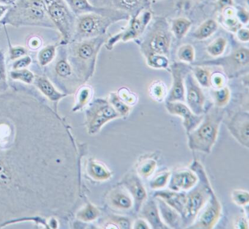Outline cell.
<instances>
[{
    "mask_svg": "<svg viewBox=\"0 0 249 229\" xmlns=\"http://www.w3.org/2000/svg\"><path fill=\"white\" fill-rule=\"evenodd\" d=\"M107 34L67 45L68 58L83 85L91 79L95 71L97 55L107 39Z\"/></svg>",
    "mask_w": 249,
    "mask_h": 229,
    "instance_id": "1",
    "label": "cell"
},
{
    "mask_svg": "<svg viewBox=\"0 0 249 229\" xmlns=\"http://www.w3.org/2000/svg\"><path fill=\"white\" fill-rule=\"evenodd\" d=\"M45 1L15 2L1 20L2 25L35 26L55 28L47 13Z\"/></svg>",
    "mask_w": 249,
    "mask_h": 229,
    "instance_id": "2",
    "label": "cell"
},
{
    "mask_svg": "<svg viewBox=\"0 0 249 229\" xmlns=\"http://www.w3.org/2000/svg\"><path fill=\"white\" fill-rule=\"evenodd\" d=\"M224 112L220 107L211 109L202 122L188 134V146L192 150L210 154L217 140Z\"/></svg>",
    "mask_w": 249,
    "mask_h": 229,
    "instance_id": "3",
    "label": "cell"
},
{
    "mask_svg": "<svg viewBox=\"0 0 249 229\" xmlns=\"http://www.w3.org/2000/svg\"><path fill=\"white\" fill-rule=\"evenodd\" d=\"M190 169L196 174L198 177V182L186 194V210L182 217L183 225L185 226L193 224L197 214L207 203L211 194L213 192L201 163L196 160H194Z\"/></svg>",
    "mask_w": 249,
    "mask_h": 229,
    "instance_id": "4",
    "label": "cell"
},
{
    "mask_svg": "<svg viewBox=\"0 0 249 229\" xmlns=\"http://www.w3.org/2000/svg\"><path fill=\"white\" fill-rule=\"evenodd\" d=\"M170 26L164 18H156L140 43L145 58L153 55L169 58L172 42Z\"/></svg>",
    "mask_w": 249,
    "mask_h": 229,
    "instance_id": "5",
    "label": "cell"
},
{
    "mask_svg": "<svg viewBox=\"0 0 249 229\" xmlns=\"http://www.w3.org/2000/svg\"><path fill=\"white\" fill-rule=\"evenodd\" d=\"M120 20L109 16L87 13L77 16L75 30L71 42H80L107 34L112 24Z\"/></svg>",
    "mask_w": 249,
    "mask_h": 229,
    "instance_id": "6",
    "label": "cell"
},
{
    "mask_svg": "<svg viewBox=\"0 0 249 229\" xmlns=\"http://www.w3.org/2000/svg\"><path fill=\"white\" fill-rule=\"evenodd\" d=\"M47 13L54 26L61 35L59 45H67L74 33L77 16L65 1H45Z\"/></svg>",
    "mask_w": 249,
    "mask_h": 229,
    "instance_id": "7",
    "label": "cell"
},
{
    "mask_svg": "<svg viewBox=\"0 0 249 229\" xmlns=\"http://www.w3.org/2000/svg\"><path fill=\"white\" fill-rule=\"evenodd\" d=\"M60 46L53 62V80L67 95L75 91L83 84L68 58L67 45Z\"/></svg>",
    "mask_w": 249,
    "mask_h": 229,
    "instance_id": "8",
    "label": "cell"
},
{
    "mask_svg": "<svg viewBox=\"0 0 249 229\" xmlns=\"http://www.w3.org/2000/svg\"><path fill=\"white\" fill-rule=\"evenodd\" d=\"M121 116L109 103L104 99H96L86 110V123L89 133L96 134L106 123Z\"/></svg>",
    "mask_w": 249,
    "mask_h": 229,
    "instance_id": "9",
    "label": "cell"
},
{
    "mask_svg": "<svg viewBox=\"0 0 249 229\" xmlns=\"http://www.w3.org/2000/svg\"><path fill=\"white\" fill-rule=\"evenodd\" d=\"M151 18L152 14L148 10L143 11L137 17L131 18L128 26L124 30L107 39L105 44L107 50H112L120 41L125 42L139 39L144 34Z\"/></svg>",
    "mask_w": 249,
    "mask_h": 229,
    "instance_id": "10",
    "label": "cell"
},
{
    "mask_svg": "<svg viewBox=\"0 0 249 229\" xmlns=\"http://www.w3.org/2000/svg\"><path fill=\"white\" fill-rule=\"evenodd\" d=\"M249 51L247 48H240L226 57L216 60L201 62L194 64L195 66H205L210 65L223 67L224 71L229 77H234L245 71L249 67Z\"/></svg>",
    "mask_w": 249,
    "mask_h": 229,
    "instance_id": "11",
    "label": "cell"
},
{
    "mask_svg": "<svg viewBox=\"0 0 249 229\" xmlns=\"http://www.w3.org/2000/svg\"><path fill=\"white\" fill-rule=\"evenodd\" d=\"M222 207L214 192L211 194L207 203L197 214L192 229H210L215 227L220 219Z\"/></svg>",
    "mask_w": 249,
    "mask_h": 229,
    "instance_id": "12",
    "label": "cell"
},
{
    "mask_svg": "<svg viewBox=\"0 0 249 229\" xmlns=\"http://www.w3.org/2000/svg\"><path fill=\"white\" fill-rule=\"evenodd\" d=\"M191 68L183 63H174L170 66L173 83L166 98L167 102H185V77Z\"/></svg>",
    "mask_w": 249,
    "mask_h": 229,
    "instance_id": "13",
    "label": "cell"
},
{
    "mask_svg": "<svg viewBox=\"0 0 249 229\" xmlns=\"http://www.w3.org/2000/svg\"><path fill=\"white\" fill-rule=\"evenodd\" d=\"M70 9L75 16H79L87 13H94L101 15L118 18L121 20H129L130 16L125 12L112 7L96 6L88 1H66Z\"/></svg>",
    "mask_w": 249,
    "mask_h": 229,
    "instance_id": "14",
    "label": "cell"
},
{
    "mask_svg": "<svg viewBox=\"0 0 249 229\" xmlns=\"http://www.w3.org/2000/svg\"><path fill=\"white\" fill-rule=\"evenodd\" d=\"M185 102L194 114L202 115L204 112L205 97L200 85L191 71L185 77Z\"/></svg>",
    "mask_w": 249,
    "mask_h": 229,
    "instance_id": "15",
    "label": "cell"
},
{
    "mask_svg": "<svg viewBox=\"0 0 249 229\" xmlns=\"http://www.w3.org/2000/svg\"><path fill=\"white\" fill-rule=\"evenodd\" d=\"M165 107L169 114L177 115L183 119V125L186 133L189 134L194 130L202 122L204 115L194 114L185 103L180 102H167Z\"/></svg>",
    "mask_w": 249,
    "mask_h": 229,
    "instance_id": "16",
    "label": "cell"
},
{
    "mask_svg": "<svg viewBox=\"0 0 249 229\" xmlns=\"http://www.w3.org/2000/svg\"><path fill=\"white\" fill-rule=\"evenodd\" d=\"M228 129L234 138L246 148L249 147V117L248 112L236 113L228 123Z\"/></svg>",
    "mask_w": 249,
    "mask_h": 229,
    "instance_id": "17",
    "label": "cell"
},
{
    "mask_svg": "<svg viewBox=\"0 0 249 229\" xmlns=\"http://www.w3.org/2000/svg\"><path fill=\"white\" fill-rule=\"evenodd\" d=\"M198 182V177L191 169H180L173 172L168 183L169 190L185 192L194 187Z\"/></svg>",
    "mask_w": 249,
    "mask_h": 229,
    "instance_id": "18",
    "label": "cell"
},
{
    "mask_svg": "<svg viewBox=\"0 0 249 229\" xmlns=\"http://www.w3.org/2000/svg\"><path fill=\"white\" fill-rule=\"evenodd\" d=\"M154 196L163 199L183 217L186 210V193L170 190H159L154 194Z\"/></svg>",
    "mask_w": 249,
    "mask_h": 229,
    "instance_id": "19",
    "label": "cell"
},
{
    "mask_svg": "<svg viewBox=\"0 0 249 229\" xmlns=\"http://www.w3.org/2000/svg\"><path fill=\"white\" fill-rule=\"evenodd\" d=\"M160 215L165 225L169 228L179 229L182 227L183 220L177 210L172 208L160 198L156 197Z\"/></svg>",
    "mask_w": 249,
    "mask_h": 229,
    "instance_id": "20",
    "label": "cell"
},
{
    "mask_svg": "<svg viewBox=\"0 0 249 229\" xmlns=\"http://www.w3.org/2000/svg\"><path fill=\"white\" fill-rule=\"evenodd\" d=\"M103 3L109 7L123 11L128 13L131 18L137 17L143 11L148 10L150 7V1H103Z\"/></svg>",
    "mask_w": 249,
    "mask_h": 229,
    "instance_id": "21",
    "label": "cell"
},
{
    "mask_svg": "<svg viewBox=\"0 0 249 229\" xmlns=\"http://www.w3.org/2000/svg\"><path fill=\"white\" fill-rule=\"evenodd\" d=\"M141 214L147 221L151 228L168 229L166 225L162 221L160 215L158 203L153 199H146L142 207Z\"/></svg>",
    "mask_w": 249,
    "mask_h": 229,
    "instance_id": "22",
    "label": "cell"
},
{
    "mask_svg": "<svg viewBox=\"0 0 249 229\" xmlns=\"http://www.w3.org/2000/svg\"><path fill=\"white\" fill-rule=\"evenodd\" d=\"M127 185L134 199L135 209L140 211L147 198V193L139 177L132 176L127 180Z\"/></svg>",
    "mask_w": 249,
    "mask_h": 229,
    "instance_id": "23",
    "label": "cell"
},
{
    "mask_svg": "<svg viewBox=\"0 0 249 229\" xmlns=\"http://www.w3.org/2000/svg\"><path fill=\"white\" fill-rule=\"evenodd\" d=\"M34 84L45 96L48 97L51 101L57 102L67 96L56 90L53 83L45 76L35 77Z\"/></svg>",
    "mask_w": 249,
    "mask_h": 229,
    "instance_id": "24",
    "label": "cell"
},
{
    "mask_svg": "<svg viewBox=\"0 0 249 229\" xmlns=\"http://www.w3.org/2000/svg\"><path fill=\"white\" fill-rule=\"evenodd\" d=\"M192 21L185 18H178L172 20L170 31L176 38L181 40L188 34L192 26Z\"/></svg>",
    "mask_w": 249,
    "mask_h": 229,
    "instance_id": "25",
    "label": "cell"
},
{
    "mask_svg": "<svg viewBox=\"0 0 249 229\" xmlns=\"http://www.w3.org/2000/svg\"><path fill=\"white\" fill-rule=\"evenodd\" d=\"M218 27V23L215 20H207L196 29L193 33V36L198 40L206 39L217 31Z\"/></svg>",
    "mask_w": 249,
    "mask_h": 229,
    "instance_id": "26",
    "label": "cell"
},
{
    "mask_svg": "<svg viewBox=\"0 0 249 229\" xmlns=\"http://www.w3.org/2000/svg\"><path fill=\"white\" fill-rule=\"evenodd\" d=\"M112 202L113 205L118 208L127 210L133 206V200L129 194L126 191L121 190L116 191L112 196Z\"/></svg>",
    "mask_w": 249,
    "mask_h": 229,
    "instance_id": "27",
    "label": "cell"
},
{
    "mask_svg": "<svg viewBox=\"0 0 249 229\" xmlns=\"http://www.w3.org/2000/svg\"><path fill=\"white\" fill-rule=\"evenodd\" d=\"M191 70L192 74L200 86L206 88L211 87V74L208 69L202 66H196Z\"/></svg>",
    "mask_w": 249,
    "mask_h": 229,
    "instance_id": "28",
    "label": "cell"
},
{
    "mask_svg": "<svg viewBox=\"0 0 249 229\" xmlns=\"http://www.w3.org/2000/svg\"><path fill=\"white\" fill-rule=\"evenodd\" d=\"M77 91L76 104L73 109L74 111L83 108L90 99L92 93H93V90L90 86L85 85L80 86Z\"/></svg>",
    "mask_w": 249,
    "mask_h": 229,
    "instance_id": "29",
    "label": "cell"
},
{
    "mask_svg": "<svg viewBox=\"0 0 249 229\" xmlns=\"http://www.w3.org/2000/svg\"><path fill=\"white\" fill-rule=\"evenodd\" d=\"M57 45H50L43 48L38 53L39 63L42 67H45L53 63L56 55Z\"/></svg>",
    "mask_w": 249,
    "mask_h": 229,
    "instance_id": "30",
    "label": "cell"
},
{
    "mask_svg": "<svg viewBox=\"0 0 249 229\" xmlns=\"http://www.w3.org/2000/svg\"><path fill=\"white\" fill-rule=\"evenodd\" d=\"M109 103L114 107L121 117H125L130 111V107L122 100L117 93L112 92L110 94Z\"/></svg>",
    "mask_w": 249,
    "mask_h": 229,
    "instance_id": "31",
    "label": "cell"
},
{
    "mask_svg": "<svg viewBox=\"0 0 249 229\" xmlns=\"http://www.w3.org/2000/svg\"><path fill=\"white\" fill-rule=\"evenodd\" d=\"M177 56L183 63H193L196 56L193 46L188 44L180 46L178 50Z\"/></svg>",
    "mask_w": 249,
    "mask_h": 229,
    "instance_id": "32",
    "label": "cell"
},
{
    "mask_svg": "<svg viewBox=\"0 0 249 229\" xmlns=\"http://www.w3.org/2000/svg\"><path fill=\"white\" fill-rule=\"evenodd\" d=\"M226 46V39L224 37H220L208 46L207 51L211 56L218 57L223 54L225 51Z\"/></svg>",
    "mask_w": 249,
    "mask_h": 229,
    "instance_id": "33",
    "label": "cell"
},
{
    "mask_svg": "<svg viewBox=\"0 0 249 229\" xmlns=\"http://www.w3.org/2000/svg\"><path fill=\"white\" fill-rule=\"evenodd\" d=\"M149 93L151 98L156 101H163L164 97L166 98V87L161 81H156L151 84L149 88Z\"/></svg>",
    "mask_w": 249,
    "mask_h": 229,
    "instance_id": "34",
    "label": "cell"
},
{
    "mask_svg": "<svg viewBox=\"0 0 249 229\" xmlns=\"http://www.w3.org/2000/svg\"><path fill=\"white\" fill-rule=\"evenodd\" d=\"M213 101L216 107L225 106L230 99V91L228 88L223 87L215 90L213 93Z\"/></svg>",
    "mask_w": 249,
    "mask_h": 229,
    "instance_id": "35",
    "label": "cell"
},
{
    "mask_svg": "<svg viewBox=\"0 0 249 229\" xmlns=\"http://www.w3.org/2000/svg\"><path fill=\"white\" fill-rule=\"evenodd\" d=\"M147 65L154 69H167L169 67V58L163 55H153L145 58Z\"/></svg>",
    "mask_w": 249,
    "mask_h": 229,
    "instance_id": "36",
    "label": "cell"
},
{
    "mask_svg": "<svg viewBox=\"0 0 249 229\" xmlns=\"http://www.w3.org/2000/svg\"><path fill=\"white\" fill-rule=\"evenodd\" d=\"M10 77L14 80H20L26 84L34 82L35 76L33 72L28 69L13 70L10 72Z\"/></svg>",
    "mask_w": 249,
    "mask_h": 229,
    "instance_id": "37",
    "label": "cell"
},
{
    "mask_svg": "<svg viewBox=\"0 0 249 229\" xmlns=\"http://www.w3.org/2000/svg\"><path fill=\"white\" fill-rule=\"evenodd\" d=\"M157 163L154 159H148L141 162L138 166L137 171L140 176L147 178L153 174L156 168Z\"/></svg>",
    "mask_w": 249,
    "mask_h": 229,
    "instance_id": "38",
    "label": "cell"
},
{
    "mask_svg": "<svg viewBox=\"0 0 249 229\" xmlns=\"http://www.w3.org/2000/svg\"><path fill=\"white\" fill-rule=\"evenodd\" d=\"M170 175L171 174L169 172H164L153 177L150 182V187L151 189L155 190L163 189L169 183Z\"/></svg>",
    "mask_w": 249,
    "mask_h": 229,
    "instance_id": "39",
    "label": "cell"
},
{
    "mask_svg": "<svg viewBox=\"0 0 249 229\" xmlns=\"http://www.w3.org/2000/svg\"><path fill=\"white\" fill-rule=\"evenodd\" d=\"M232 201L239 206H248L249 202L248 191L243 190H235L231 194Z\"/></svg>",
    "mask_w": 249,
    "mask_h": 229,
    "instance_id": "40",
    "label": "cell"
},
{
    "mask_svg": "<svg viewBox=\"0 0 249 229\" xmlns=\"http://www.w3.org/2000/svg\"><path fill=\"white\" fill-rule=\"evenodd\" d=\"M225 16V19L224 20V24L227 26L229 30L236 32L240 29V23L239 20L233 16L234 12L231 9H227Z\"/></svg>",
    "mask_w": 249,
    "mask_h": 229,
    "instance_id": "41",
    "label": "cell"
},
{
    "mask_svg": "<svg viewBox=\"0 0 249 229\" xmlns=\"http://www.w3.org/2000/svg\"><path fill=\"white\" fill-rule=\"evenodd\" d=\"M9 40V55L10 59L11 60H15L16 59L19 58L21 56H26L28 54V51L25 48L22 47H12V45L10 44V42Z\"/></svg>",
    "mask_w": 249,
    "mask_h": 229,
    "instance_id": "42",
    "label": "cell"
},
{
    "mask_svg": "<svg viewBox=\"0 0 249 229\" xmlns=\"http://www.w3.org/2000/svg\"><path fill=\"white\" fill-rule=\"evenodd\" d=\"M32 61L31 56L29 55L24 56L13 63L12 69L15 70L26 69V67L31 65Z\"/></svg>",
    "mask_w": 249,
    "mask_h": 229,
    "instance_id": "43",
    "label": "cell"
},
{
    "mask_svg": "<svg viewBox=\"0 0 249 229\" xmlns=\"http://www.w3.org/2000/svg\"><path fill=\"white\" fill-rule=\"evenodd\" d=\"M92 174L94 176L99 179H107L109 176V173L102 168V166L96 164H92L91 167Z\"/></svg>",
    "mask_w": 249,
    "mask_h": 229,
    "instance_id": "44",
    "label": "cell"
},
{
    "mask_svg": "<svg viewBox=\"0 0 249 229\" xmlns=\"http://www.w3.org/2000/svg\"><path fill=\"white\" fill-rule=\"evenodd\" d=\"M224 83V78L220 74H214L211 75V86L219 89L223 88Z\"/></svg>",
    "mask_w": 249,
    "mask_h": 229,
    "instance_id": "45",
    "label": "cell"
},
{
    "mask_svg": "<svg viewBox=\"0 0 249 229\" xmlns=\"http://www.w3.org/2000/svg\"><path fill=\"white\" fill-rule=\"evenodd\" d=\"M97 217V210L93 207L89 206L83 212L82 218L86 220H91Z\"/></svg>",
    "mask_w": 249,
    "mask_h": 229,
    "instance_id": "46",
    "label": "cell"
},
{
    "mask_svg": "<svg viewBox=\"0 0 249 229\" xmlns=\"http://www.w3.org/2000/svg\"><path fill=\"white\" fill-rule=\"evenodd\" d=\"M7 86L6 72H5V66L4 63V56L3 53L1 51V86Z\"/></svg>",
    "mask_w": 249,
    "mask_h": 229,
    "instance_id": "47",
    "label": "cell"
},
{
    "mask_svg": "<svg viewBox=\"0 0 249 229\" xmlns=\"http://www.w3.org/2000/svg\"><path fill=\"white\" fill-rule=\"evenodd\" d=\"M235 228L236 229L249 228L247 218H246L245 215H242V216L238 217L236 222L235 223Z\"/></svg>",
    "mask_w": 249,
    "mask_h": 229,
    "instance_id": "48",
    "label": "cell"
},
{
    "mask_svg": "<svg viewBox=\"0 0 249 229\" xmlns=\"http://www.w3.org/2000/svg\"><path fill=\"white\" fill-rule=\"evenodd\" d=\"M237 37L241 41L248 42L249 40V31L247 29H240L237 31Z\"/></svg>",
    "mask_w": 249,
    "mask_h": 229,
    "instance_id": "49",
    "label": "cell"
},
{
    "mask_svg": "<svg viewBox=\"0 0 249 229\" xmlns=\"http://www.w3.org/2000/svg\"><path fill=\"white\" fill-rule=\"evenodd\" d=\"M135 229H151L150 226L149 225L147 221L144 219H140L135 221L134 225Z\"/></svg>",
    "mask_w": 249,
    "mask_h": 229,
    "instance_id": "50",
    "label": "cell"
}]
</instances>
